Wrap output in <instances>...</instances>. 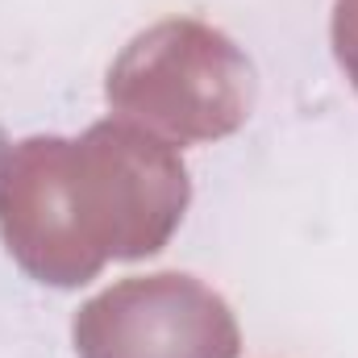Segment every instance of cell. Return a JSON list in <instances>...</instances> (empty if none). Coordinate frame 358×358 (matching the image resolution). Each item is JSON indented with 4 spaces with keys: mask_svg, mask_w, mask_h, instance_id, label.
<instances>
[{
    "mask_svg": "<svg viewBox=\"0 0 358 358\" xmlns=\"http://www.w3.org/2000/svg\"><path fill=\"white\" fill-rule=\"evenodd\" d=\"M187 200L192 179L176 142L129 117H104L80 138L0 142L4 250L50 287H80L104 263L159 255Z\"/></svg>",
    "mask_w": 358,
    "mask_h": 358,
    "instance_id": "1",
    "label": "cell"
},
{
    "mask_svg": "<svg viewBox=\"0 0 358 358\" xmlns=\"http://www.w3.org/2000/svg\"><path fill=\"white\" fill-rule=\"evenodd\" d=\"M104 96L117 117L176 146L217 142L250 121L255 67L229 34L196 17H167L121 46Z\"/></svg>",
    "mask_w": 358,
    "mask_h": 358,
    "instance_id": "2",
    "label": "cell"
},
{
    "mask_svg": "<svg viewBox=\"0 0 358 358\" xmlns=\"http://www.w3.org/2000/svg\"><path fill=\"white\" fill-rule=\"evenodd\" d=\"M80 358H238L242 329L221 292L183 271L129 275L80 304Z\"/></svg>",
    "mask_w": 358,
    "mask_h": 358,
    "instance_id": "3",
    "label": "cell"
},
{
    "mask_svg": "<svg viewBox=\"0 0 358 358\" xmlns=\"http://www.w3.org/2000/svg\"><path fill=\"white\" fill-rule=\"evenodd\" d=\"M334 55H338V67L346 71V80L358 92V0H334Z\"/></svg>",
    "mask_w": 358,
    "mask_h": 358,
    "instance_id": "4",
    "label": "cell"
}]
</instances>
